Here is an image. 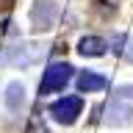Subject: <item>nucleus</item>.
I'll return each mask as SVG.
<instances>
[{"label": "nucleus", "instance_id": "obj_2", "mask_svg": "<svg viewBox=\"0 0 133 133\" xmlns=\"http://www.w3.org/2000/svg\"><path fill=\"white\" fill-rule=\"evenodd\" d=\"M83 111V100L75 97V94H69V97H61L56 100L53 105H50V114H53V119L61 125H72L75 119H78V114Z\"/></svg>", "mask_w": 133, "mask_h": 133}, {"label": "nucleus", "instance_id": "obj_10", "mask_svg": "<svg viewBox=\"0 0 133 133\" xmlns=\"http://www.w3.org/2000/svg\"><path fill=\"white\" fill-rule=\"evenodd\" d=\"M114 94H116L119 100H133V86H119Z\"/></svg>", "mask_w": 133, "mask_h": 133}, {"label": "nucleus", "instance_id": "obj_5", "mask_svg": "<svg viewBox=\"0 0 133 133\" xmlns=\"http://www.w3.org/2000/svg\"><path fill=\"white\" fill-rule=\"evenodd\" d=\"M103 122L108 128H125V125L133 122V108L128 103H111L105 108V116H103Z\"/></svg>", "mask_w": 133, "mask_h": 133}, {"label": "nucleus", "instance_id": "obj_8", "mask_svg": "<svg viewBox=\"0 0 133 133\" xmlns=\"http://www.w3.org/2000/svg\"><path fill=\"white\" fill-rule=\"evenodd\" d=\"M6 105L8 111H19L25 105V89L22 83H8L6 86Z\"/></svg>", "mask_w": 133, "mask_h": 133}, {"label": "nucleus", "instance_id": "obj_3", "mask_svg": "<svg viewBox=\"0 0 133 133\" xmlns=\"http://www.w3.org/2000/svg\"><path fill=\"white\" fill-rule=\"evenodd\" d=\"M58 17V6L56 3H50V0H39L36 6H33L31 11V22H33V31H47V28H53V22H56Z\"/></svg>", "mask_w": 133, "mask_h": 133}, {"label": "nucleus", "instance_id": "obj_7", "mask_svg": "<svg viewBox=\"0 0 133 133\" xmlns=\"http://www.w3.org/2000/svg\"><path fill=\"white\" fill-rule=\"evenodd\" d=\"M105 47H108V44L100 39V36H83V39L78 42V53H81L83 58H97V56H103Z\"/></svg>", "mask_w": 133, "mask_h": 133}, {"label": "nucleus", "instance_id": "obj_1", "mask_svg": "<svg viewBox=\"0 0 133 133\" xmlns=\"http://www.w3.org/2000/svg\"><path fill=\"white\" fill-rule=\"evenodd\" d=\"M69 78H72V66L66 64V61H56V64H50L47 69H44V75H42V81H39V94L61 91L66 83H69Z\"/></svg>", "mask_w": 133, "mask_h": 133}, {"label": "nucleus", "instance_id": "obj_11", "mask_svg": "<svg viewBox=\"0 0 133 133\" xmlns=\"http://www.w3.org/2000/svg\"><path fill=\"white\" fill-rule=\"evenodd\" d=\"M128 47H130V50H128V58L133 61V39H130V44H128Z\"/></svg>", "mask_w": 133, "mask_h": 133}, {"label": "nucleus", "instance_id": "obj_9", "mask_svg": "<svg viewBox=\"0 0 133 133\" xmlns=\"http://www.w3.org/2000/svg\"><path fill=\"white\" fill-rule=\"evenodd\" d=\"M125 44H128V36H125V33H114V36H111V50H114L116 56L125 53Z\"/></svg>", "mask_w": 133, "mask_h": 133}, {"label": "nucleus", "instance_id": "obj_4", "mask_svg": "<svg viewBox=\"0 0 133 133\" xmlns=\"http://www.w3.org/2000/svg\"><path fill=\"white\" fill-rule=\"evenodd\" d=\"M39 58H42V47H36V44H14L6 53V61L11 66H31Z\"/></svg>", "mask_w": 133, "mask_h": 133}, {"label": "nucleus", "instance_id": "obj_6", "mask_svg": "<svg viewBox=\"0 0 133 133\" xmlns=\"http://www.w3.org/2000/svg\"><path fill=\"white\" fill-rule=\"evenodd\" d=\"M78 91H103L105 89V75H100V72H91V69H83L81 75H78Z\"/></svg>", "mask_w": 133, "mask_h": 133}]
</instances>
